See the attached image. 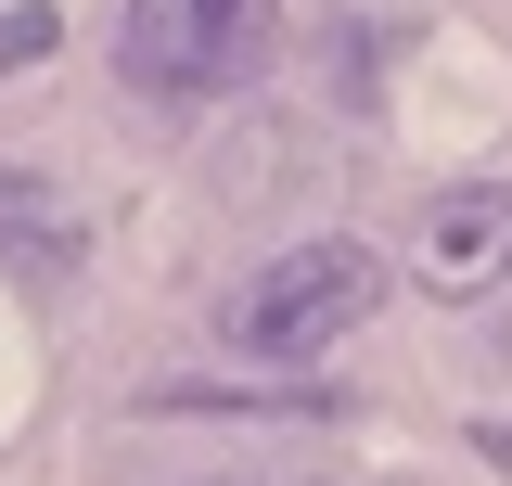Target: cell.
<instances>
[{"instance_id": "cell-1", "label": "cell", "mask_w": 512, "mask_h": 486, "mask_svg": "<svg viewBox=\"0 0 512 486\" xmlns=\"http://www.w3.org/2000/svg\"><path fill=\"white\" fill-rule=\"evenodd\" d=\"M372 307H384V256L372 243H295V256H269L244 295H231V346H256V359H320Z\"/></svg>"}, {"instance_id": "cell-2", "label": "cell", "mask_w": 512, "mask_h": 486, "mask_svg": "<svg viewBox=\"0 0 512 486\" xmlns=\"http://www.w3.org/2000/svg\"><path fill=\"white\" fill-rule=\"evenodd\" d=\"M269 39V0H128L116 13V77L141 103H192V90H231Z\"/></svg>"}, {"instance_id": "cell-3", "label": "cell", "mask_w": 512, "mask_h": 486, "mask_svg": "<svg viewBox=\"0 0 512 486\" xmlns=\"http://www.w3.org/2000/svg\"><path fill=\"white\" fill-rule=\"evenodd\" d=\"M423 282L436 295H500L512 282V192H448L423 218Z\"/></svg>"}, {"instance_id": "cell-4", "label": "cell", "mask_w": 512, "mask_h": 486, "mask_svg": "<svg viewBox=\"0 0 512 486\" xmlns=\"http://www.w3.org/2000/svg\"><path fill=\"white\" fill-rule=\"evenodd\" d=\"M64 26H52V0H26V13H0V77H26V64L52 52Z\"/></svg>"}, {"instance_id": "cell-5", "label": "cell", "mask_w": 512, "mask_h": 486, "mask_svg": "<svg viewBox=\"0 0 512 486\" xmlns=\"http://www.w3.org/2000/svg\"><path fill=\"white\" fill-rule=\"evenodd\" d=\"M474 461H500V474H512V423H474Z\"/></svg>"}, {"instance_id": "cell-6", "label": "cell", "mask_w": 512, "mask_h": 486, "mask_svg": "<svg viewBox=\"0 0 512 486\" xmlns=\"http://www.w3.org/2000/svg\"><path fill=\"white\" fill-rule=\"evenodd\" d=\"M205 486H256V474H205Z\"/></svg>"}]
</instances>
